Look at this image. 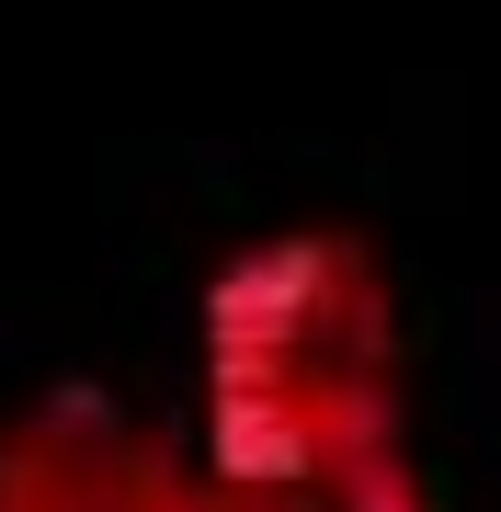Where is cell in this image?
<instances>
[{
	"instance_id": "1",
	"label": "cell",
	"mask_w": 501,
	"mask_h": 512,
	"mask_svg": "<svg viewBox=\"0 0 501 512\" xmlns=\"http://www.w3.org/2000/svg\"><path fill=\"white\" fill-rule=\"evenodd\" d=\"M137 490H149V467L92 399H57L0 433V512H137Z\"/></svg>"
},
{
	"instance_id": "2",
	"label": "cell",
	"mask_w": 501,
	"mask_h": 512,
	"mask_svg": "<svg viewBox=\"0 0 501 512\" xmlns=\"http://www.w3.org/2000/svg\"><path fill=\"white\" fill-rule=\"evenodd\" d=\"M137 512H262V501H251V490H160V478H149Z\"/></svg>"
}]
</instances>
